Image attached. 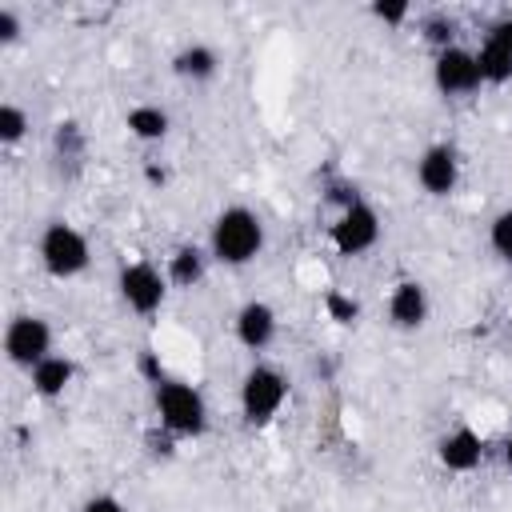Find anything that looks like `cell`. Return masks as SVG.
Here are the masks:
<instances>
[{"instance_id": "1", "label": "cell", "mask_w": 512, "mask_h": 512, "mask_svg": "<svg viewBox=\"0 0 512 512\" xmlns=\"http://www.w3.org/2000/svg\"><path fill=\"white\" fill-rule=\"evenodd\" d=\"M260 252H264V220L244 204H228L208 228V256L224 268H244Z\"/></svg>"}, {"instance_id": "2", "label": "cell", "mask_w": 512, "mask_h": 512, "mask_svg": "<svg viewBox=\"0 0 512 512\" xmlns=\"http://www.w3.org/2000/svg\"><path fill=\"white\" fill-rule=\"evenodd\" d=\"M152 404H156V424H164L176 440L180 436L196 440L208 432V400L200 388L184 380H160L152 388Z\"/></svg>"}, {"instance_id": "3", "label": "cell", "mask_w": 512, "mask_h": 512, "mask_svg": "<svg viewBox=\"0 0 512 512\" xmlns=\"http://www.w3.org/2000/svg\"><path fill=\"white\" fill-rule=\"evenodd\" d=\"M36 256H40V264L52 280H72L92 264L88 236L80 228H72L68 220H48L44 224V232L36 240Z\"/></svg>"}, {"instance_id": "4", "label": "cell", "mask_w": 512, "mask_h": 512, "mask_svg": "<svg viewBox=\"0 0 512 512\" xmlns=\"http://www.w3.org/2000/svg\"><path fill=\"white\" fill-rule=\"evenodd\" d=\"M284 400H288V376L276 364L256 360L240 380V416H244V424H252V428L272 424L280 416Z\"/></svg>"}, {"instance_id": "5", "label": "cell", "mask_w": 512, "mask_h": 512, "mask_svg": "<svg viewBox=\"0 0 512 512\" xmlns=\"http://www.w3.org/2000/svg\"><path fill=\"white\" fill-rule=\"evenodd\" d=\"M116 288H120V300L136 312V316H156L164 308V296H168V276L148 264V260H128L120 264L116 272Z\"/></svg>"}, {"instance_id": "6", "label": "cell", "mask_w": 512, "mask_h": 512, "mask_svg": "<svg viewBox=\"0 0 512 512\" xmlns=\"http://www.w3.org/2000/svg\"><path fill=\"white\" fill-rule=\"evenodd\" d=\"M4 356H8L16 368L32 372L44 356H52V324H48L44 316H36V312L12 316L8 328H4Z\"/></svg>"}, {"instance_id": "7", "label": "cell", "mask_w": 512, "mask_h": 512, "mask_svg": "<svg viewBox=\"0 0 512 512\" xmlns=\"http://www.w3.org/2000/svg\"><path fill=\"white\" fill-rule=\"evenodd\" d=\"M328 236H332V248H336L340 256H364V252L376 248V240H380V212H376L368 200H356L352 208L336 212Z\"/></svg>"}, {"instance_id": "8", "label": "cell", "mask_w": 512, "mask_h": 512, "mask_svg": "<svg viewBox=\"0 0 512 512\" xmlns=\"http://www.w3.org/2000/svg\"><path fill=\"white\" fill-rule=\"evenodd\" d=\"M432 84H436L440 96H472L484 84L476 52L464 48V44H452V48L436 52V60H432Z\"/></svg>"}, {"instance_id": "9", "label": "cell", "mask_w": 512, "mask_h": 512, "mask_svg": "<svg viewBox=\"0 0 512 512\" xmlns=\"http://www.w3.org/2000/svg\"><path fill=\"white\" fill-rule=\"evenodd\" d=\"M416 184L428 196H452L460 184V152L452 144H428L416 160Z\"/></svg>"}, {"instance_id": "10", "label": "cell", "mask_w": 512, "mask_h": 512, "mask_svg": "<svg viewBox=\"0 0 512 512\" xmlns=\"http://www.w3.org/2000/svg\"><path fill=\"white\" fill-rule=\"evenodd\" d=\"M276 328H280V320H276V308H272L268 300H244V304L236 308L232 332H236V340H240L248 352H264V348L276 340Z\"/></svg>"}, {"instance_id": "11", "label": "cell", "mask_w": 512, "mask_h": 512, "mask_svg": "<svg viewBox=\"0 0 512 512\" xmlns=\"http://www.w3.org/2000/svg\"><path fill=\"white\" fill-rule=\"evenodd\" d=\"M436 460L448 472H472L484 460V436L468 424H456L436 440Z\"/></svg>"}, {"instance_id": "12", "label": "cell", "mask_w": 512, "mask_h": 512, "mask_svg": "<svg viewBox=\"0 0 512 512\" xmlns=\"http://www.w3.org/2000/svg\"><path fill=\"white\" fill-rule=\"evenodd\" d=\"M428 288L420 284V280H400L396 288H392V296H388V320H392V328H400V332H416V328H424V320H428Z\"/></svg>"}, {"instance_id": "13", "label": "cell", "mask_w": 512, "mask_h": 512, "mask_svg": "<svg viewBox=\"0 0 512 512\" xmlns=\"http://www.w3.org/2000/svg\"><path fill=\"white\" fill-rule=\"evenodd\" d=\"M28 380H32V392H36L40 400H56V396H64V392L72 388V380H76V364H72L68 356L52 352V356H44V360L28 372Z\"/></svg>"}, {"instance_id": "14", "label": "cell", "mask_w": 512, "mask_h": 512, "mask_svg": "<svg viewBox=\"0 0 512 512\" xmlns=\"http://www.w3.org/2000/svg\"><path fill=\"white\" fill-rule=\"evenodd\" d=\"M172 72H176L180 80H188V84H204V80H212V76L220 72V56H216L212 44L192 40V44H184V48L172 56Z\"/></svg>"}, {"instance_id": "15", "label": "cell", "mask_w": 512, "mask_h": 512, "mask_svg": "<svg viewBox=\"0 0 512 512\" xmlns=\"http://www.w3.org/2000/svg\"><path fill=\"white\" fill-rule=\"evenodd\" d=\"M208 252L204 248H196V244H180L172 256H168V264H164V276H168V284L172 288H196L200 280H204V272H208Z\"/></svg>"}, {"instance_id": "16", "label": "cell", "mask_w": 512, "mask_h": 512, "mask_svg": "<svg viewBox=\"0 0 512 512\" xmlns=\"http://www.w3.org/2000/svg\"><path fill=\"white\" fill-rule=\"evenodd\" d=\"M124 128H128L140 144H156V140H164V136H168L172 120H168V112H164L160 104H136V108H128Z\"/></svg>"}, {"instance_id": "17", "label": "cell", "mask_w": 512, "mask_h": 512, "mask_svg": "<svg viewBox=\"0 0 512 512\" xmlns=\"http://www.w3.org/2000/svg\"><path fill=\"white\" fill-rule=\"evenodd\" d=\"M476 60H480V76H484V84H504V80H512V52H508L504 44H496L492 36H484Z\"/></svg>"}, {"instance_id": "18", "label": "cell", "mask_w": 512, "mask_h": 512, "mask_svg": "<svg viewBox=\"0 0 512 512\" xmlns=\"http://www.w3.org/2000/svg\"><path fill=\"white\" fill-rule=\"evenodd\" d=\"M24 136H28V112H24L20 104L4 100V104H0V144H4V148H16Z\"/></svg>"}, {"instance_id": "19", "label": "cell", "mask_w": 512, "mask_h": 512, "mask_svg": "<svg viewBox=\"0 0 512 512\" xmlns=\"http://www.w3.org/2000/svg\"><path fill=\"white\" fill-rule=\"evenodd\" d=\"M488 248H492L500 260L512 264V208H504V212L492 216V224H488Z\"/></svg>"}, {"instance_id": "20", "label": "cell", "mask_w": 512, "mask_h": 512, "mask_svg": "<svg viewBox=\"0 0 512 512\" xmlns=\"http://www.w3.org/2000/svg\"><path fill=\"white\" fill-rule=\"evenodd\" d=\"M420 28H424V40H428L436 52L452 48V36H456V20H452V16H428Z\"/></svg>"}, {"instance_id": "21", "label": "cell", "mask_w": 512, "mask_h": 512, "mask_svg": "<svg viewBox=\"0 0 512 512\" xmlns=\"http://www.w3.org/2000/svg\"><path fill=\"white\" fill-rule=\"evenodd\" d=\"M324 308H328V316L336 324H356V316H360V304L352 296H344V292H328L324 296Z\"/></svg>"}, {"instance_id": "22", "label": "cell", "mask_w": 512, "mask_h": 512, "mask_svg": "<svg viewBox=\"0 0 512 512\" xmlns=\"http://www.w3.org/2000/svg\"><path fill=\"white\" fill-rule=\"evenodd\" d=\"M324 200H328V204H336V212H344V208H352V204H356V200H364V196H360V188H356L352 180H332V184H328V192H324Z\"/></svg>"}, {"instance_id": "23", "label": "cell", "mask_w": 512, "mask_h": 512, "mask_svg": "<svg viewBox=\"0 0 512 512\" xmlns=\"http://www.w3.org/2000/svg\"><path fill=\"white\" fill-rule=\"evenodd\" d=\"M144 444H148V452H152V456H160V460H168V456L176 452V436H172L164 424L148 428V432H144Z\"/></svg>"}, {"instance_id": "24", "label": "cell", "mask_w": 512, "mask_h": 512, "mask_svg": "<svg viewBox=\"0 0 512 512\" xmlns=\"http://www.w3.org/2000/svg\"><path fill=\"white\" fill-rule=\"evenodd\" d=\"M20 32H24L20 12H16L12 4H0V44H16V40H20Z\"/></svg>"}, {"instance_id": "25", "label": "cell", "mask_w": 512, "mask_h": 512, "mask_svg": "<svg viewBox=\"0 0 512 512\" xmlns=\"http://www.w3.org/2000/svg\"><path fill=\"white\" fill-rule=\"evenodd\" d=\"M80 512H128V504L120 496H112V492H96V496H88L80 504Z\"/></svg>"}, {"instance_id": "26", "label": "cell", "mask_w": 512, "mask_h": 512, "mask_svg": "<svg viewBox=\"0 0 512 512\" xmlns=\"http://www.w3.org/2000/svg\"><path fill=\"white\" fill-rule=\"evenodd\" d=\"M368 12H372L380 24H404V20L412 16V8H408V4H372Z\"/></svg>"}, {"instance_id": "27", "label": "cell", "mask_w": 512, "mask_h": 512, "mask_svg": "<svg viewBox=\"0 0 512 512\" xmlns=\"http://www.w3.org/2000/svg\"><path fill=\"white\" fill-rule=\"evenodd\" d=\"M140 372L152 380V388H156L160 380H168V376H164V364L156 360V352H144V356H140Z\"/></svg>"}, {"instance_id": "28", "label": "cell", "mask_w": 512, "mask_h": 512, "mask_svg": "<svg viewBox=\"0 0 512 512\" xmlns=\"http://www.w3.org/2000/svg\"><path fill=\"white\" fill-rule=\"evenodd\" d=\"M488 36H492L496 44H504V48L512 52V20H496V24L488 28Z\"/></svg>"}, {"instance_id": "29", "label": "cell", "mask_w": 512, "mask_h": 512, "mask_svg": "<svg viewBox=\"0 0 512 512\" xmlns=\"http://www.w3.org/2000/svg\"><path fill=\"white\" fill-rule=\"evenodd\" d=\"M500 452H504V464H508V472H512V432L504 436V448H500Z\"/></svg>"}]
</instances>
